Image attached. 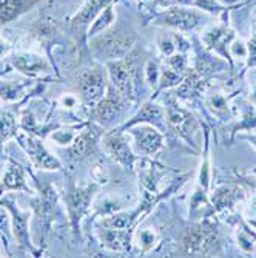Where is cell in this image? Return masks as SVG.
I'll use <instances>...</instances> for the list:
<instances>
[{"label":"cell","mask_w":256,"mask_h":258,"mask_svg":"<svg viewBox=\"0 0 256 258\" xmlns=\"http://www.w3.org/2000/svg\"><path fill=\"white\" fill-rule=\"evenodd\" d=\"M156 240H157L156 233L150 229H144V230L139 232V244L142 246L144 250H150L154 246Z\"/></svg>","instance_id":"28"},{"label":"cell","mask_w":256,"mask_h":258,"mask_svg":"<svg viewBox=\"0 0 256 258\" xmlns=\"http://www.w3.org/2000/svg\"><path fill=\"white\" fill-rule=\"evenodd\" d=\"M98 237L102 246L111 249V250H119L127 247L128 243V229H116V227H105L99 229Z\"/></svg>","instance_id":"18"},{"label":"cell","mask_w":256,"mask_h":258,"mask_svg":"<svg viewBox=\"0 0 256 258\" xmlns=\"http://www.w3.org/2000/svg\"><path fill=\"white\" fill-rule=\"evenodd\" d=\"M60 102H62V105L65 107V108H73V107H76L77 105V98L76 96H71V95H66V96H63L62 99H60Z\"/></svg>","instance_id":"32"},{"label":"cell","mask_w":256,"mask_h":258,"mask_svg":"<svg viewBox=\"0 0 256 258\" xmlns=\"http://www.w3.org/2000/svg\"><path fill=\"white\" fill-rule=\"evenodd\" d=\"M113 20H114V11H113V7L108 5L95 20H93V25H90L87 36L91 39V37H95V36L104 33L113 23Z\"/></svg>","instance_id":"23"},{"label":"cell","mask_w":256,"mask_h":258,"mask_svg":"<svg viewBox=\"0 0 256 258\" xmlns=\"http://www.w3.org/2000/svg\"><path fill=\"white\" fill-rule=\"evenodd\" d=\"M39 2L40 0H0V25L16 20Z\"/></svg>","instance_id":"17"},{"label":"cell","mask_w":256,"mask_h":258,"mask_svg":"<svg viewBox=\"0 0 256 258\" xmlns=\"http://www.w3.org/2000/svg\"><path fill=\"white\" fill-rule=\"evenodd\" d=\"M108 76L114 88L124 96L125 101L134 99V82H133V63L131 59H116L107 62Z\"/></svg>","instance_id":"6"},{"label":"cell","mask_w":256,"mask_h":258,"mask_svg":"<svg viewBox=\"0 0 256 258\" xmlns=\"http://www.w3.org/2000/svg\"><path fill=\"white\" fill-rule=\"evenodd\" d=\"M244 197L242 190H239L238 187H233V185H222L219 189L215 192V195L212 197V201L215 204V209L216 210H225V209H230L233 207V204L241 200Z\"/></svg>","instance_id":"20"},{"label":"cell","mask_w":256,"mask_h":258,"mask_svg":"<svg viewBox=\"0 0 256 258\" xmlns=\"http://www.w3.org/2000/svg\"><path fill=\"white\" fill-rule=\"evenodd\" d=\"M17 121L13 111L0 110V155H2L4 146L7 141L17 136Z\"/></svg>","instance_id":"21"},{"label":"cell","mask_w":256,"mask_h":258,"mask_svg":"<svg viewBox=\"0 0 256 258\" xmlns=\"http://www.w3.org/2000/svg\"><path fill=\"white\" fill-rule=\"evenodd\" d=\"M99 130L88 127L85 128L82 133H79L76 136V139L73 141V144L68 149V158L69 161H79L80 158H85L93 149H95V144L99 138Z\"/></svg>","instance_id":"14"},{"label":"cell","mask_w":256,"mask_h":258,"mask_svg":"<svg viewBox=\"0 0 256 258\" xmlns=\"http://www.w3.org/2000/svg\"><path fill=\"white\" fill-rule=\"evenodd\" d=\"M79 133L76 130H53L51 139L59 146H71Z\"/></svg>","instance_id":"24"},{"label":"cell","mask_w":256,"mask_h":258,"mask_svg":"<svg viewBox=\"0 0 256 258\" xmlns=\"http://www.w3.org/2000/svg\"><path fill=\"white\" fill-rule=\"evenodd\" d=\"M159 78H160V73H159V67L156 62L153 60H148L147 65H145V79L150 85L156 87L157 82H159Z\"/></svg>","instance_id":"29"},{"label":"cell","mask_w":256,"mask_h":258,"mask_svg":"<svg viewBox=\"0 0 256 258\" xmlns=\"http://www.w3.org/2000/svg\"><path fill=\"white\" fill-rule=\"evenodd\" d=\"M207 104L215 111H227L228 110L227 99L222 96V93H213V95H210L207 99Z\"/></svg>","instance_id":"27"},{"label":"cell","mask_w":256,"mask_h":258,"mask_svg":"<svg viewBox=\"0 0 256 258\" xmlns=\"http://www.w3.org/2000/svg\"><path fill=\"white\" fill-rule=\"evenodd\" d=\"M227 2H236V0H227Z\"/></svg>","instance_id":"37"},{"label":"cell","mask_w":256,"mask_h":258,"mask_svg":"<svg viewBox=\"0 0 256 258\" xmlns=\"http://www.w3.org/2000/svg\"><path fill=\"white\" fill-rule=\"evenodd\" d=\"M256 241V233L248 230V229H241L238 230V244L245 250L251 252L253 250V243Z\"/></svg>","instance_id":"25"},{"label":"cell","mask_w":256,"mask_h":258,"mask_svg":"<svg viewBox=\"0 0 256 258\" xmlns=\"http://www.w3.org/2000/svg\"><path fill=\"white\" fill-rule=\"evenodd\" d=\"M31 82H14V81H0V99L4 102H16L23 96L25 88Z\"/></svg>","instance_id":"22"},{"label":"cell","mask_w":256,"mask_h":258,"mask_svg":"<svg viewBox=\"0 0 256 258\" xmlns=\"http://www.w3.org/2000/svg\"><path fill=\"white\" fill-rule=\"evenodd\" d=\"M10 190H23V192H31L30 185L27 184V176H25V169L16 161H10L8 170L4 175L2 184H0V195L4 192Z\"/></svg>","instance_id":"15"},{"label":"cell","mask_w":256,"mask_h":258,"mask_svg":"<svg viewBox=\"0 0 256 258\" xmlns=\"http://www.w3.org/2000/svg\"><path fill=\"white\" fill-rule=\"evenodd\" d=\"M184 249L190 255H210L216 253V246L219 244L218 230L213 223L205 220L187 229L182 240Z\"/></svg>","instance_id":"2"},{"label":"cell","mask_w":256,"mask_h":258,"mask_svg":"<svg viewBox=\"0 0 256 258\" xmlns=\"http://www.w3.org/2000/svg\"><path fill=\"white\" fill-rule=\"evenodd\" d=\"M122 105L124 96L111 84L110 87H107V95L93 107L91 114L99 124H107L116 118V114L122 110Z\"/></svg>","instance_id":"10"},{"label":"cell","mask_w":256,"mask_h":258,"mask_svg":"<svg viewBox=\"0 0 256 258\" xmlns=\"http://www.w3.org/2000/svg\"><path fill=\"white\" fill-rule=\"evenodd\" d=\"M131 135L134 138L136 149L148 156L156 155L162 149V144H164V138H162V135L156 128H153V125L134 127Z\"/></svg>","instance_id":"12"},{"label":"cell","mask_w":256,"mask_h":258,"mask_svg":"<svg viewBox=\"0 0 256 258\" xmlns=\"http://www.w3.org/2000/svg\"><path fill=\"white\" fill-rule=\"evenodd\" d=\"M10 50H11V45L5 39L0 37V57H4L5 54H8Z\"/></svg>","instance_id":"33"},{"label":"cell","mask_w":256,"mask_h":258,"mask_svg":"<svg viewBox=\"0 0 256 258\" xmlns=\"http://www.w3.org/2000/svg\"><path fill=\"white\" fill-rule=\"evenodd\" d=\"M11 227V218L8 217L5 207H0V232H5V235L10 232Z\"/></svg>","instance_id":"30"},{"label":"cell","mask_w":256,"mask_h":258,"mask_svg":"<svg viewBox=\"0 0 256 258\" xmlns=\"http://www.w3.org/2000/svg\"><path fill=\"white\" fill-rule=\"evenodd\" d=\"M16 138L19 141V146L25 150V153L31 158V161L39 169H43V170H60L62 169L60 161L46 150V147L43 146L39 136L20 130V132H17Z\"/></svg>","instance_id":"4"},{"label":"cell","mask_w":256,"mask_h":258,"mask_svg":"<svg viewBox=\"0 0 256 258\" xmlns=\"http://www.w3.org/2000/svg\"><path fill=\"white\" fill-rule=\"evenodd\" d=\"M247 54H248V67H254L256 65V37L250 39L248 45H247Z\"/></svg>","instance_id":"31"},{"label":"cell","mask_w":256,"mask_h":258,"mask_svg":"<svg viewBox=\"0 0 256 258\" xmlns=\"http://www.w3.org/2000/svg\"><path fill=\"white\" fill-rule=\"evenodd\" d=\"M165 116L170 127L184 139H187L189 143H192V133L195 132V119L193 116L178 105L172 96L167 98L165 101ZM193 144V143H192Z\"/></svg>","instance_id":"8"},{"label":"cell","mask_w":256,"mask_h":258,"mask_svg":"<svg viewBox=\"0 0 256 258\" xmlns=\"http://www.w3.org/2000/svg\"><path fill=\"white\" fill-rule=\"evenodd\" d=\"M0 206H4L5 209L10 210L11 214V227H13V233L19 243L20 247H23L25 250L31 252L33 255H39V250L34 249V246L31 244V237H30V230H28V221H30V212H22L20 209H17L13 203V200L8 198H2L0 200Z\"/></svg>","instance_id":"7"},{"label":"cell","mask_w":256,"mask_h":258,"mask_svg":"<svg viewBox=\"0 0 256 258\" xmlns=\"http://www.w3.org/2000/svg\"><path fill=\"white\" fill-rule=\"evenodd\" d=\"M102 147L116 162L122 164L124 167L133 169L134 162L137 161V158L133 155L130 146L127 143L125 136L121 132L116 133V130H114V132H110V133L104 135Z\"/></svg>","instance_id":"9"},{"label":"cell","mask_w":256,"mask_h":258,"mask_svg":"<svg viewBox=\"0 0 256 258\" xmlns=\"http://www.w3.org/2000/svg\"><path fill=\"white\" fill-rule=\"evenodd\" d=\"M160 19H162V23H165V25L179 28L182 31H187V30H192L199 22V14L196 11L173 7L172 10L162 14Z\"/></svg>","instance_id":"13"},{"label":"cell","mask_w":256,"mask_h":258,"mask_svg":"<svg viewBox=\"0 0 256 258\" xmlns=\"http://www.w3.org/2000/svg\"><path fill=\"white\" fill-rule=\"evenodd\" d=\"M11 65L28 78H40L51 73V65L43 56L34 53H19L11 57Z\"/></svg>","instance_id":"11"},{"label":"cell","mask_w":256,"mask_h":258,"mask_svg":"<svg viewBox=\"0 0 256 258\" xmlns=\"http://www.w3.org/2000/svg\"><path fill=\"white\" fill-rule=\"evenodd\" d=\"M80 99L87 107H95L107 93V81L101 68L87 70L79 79Z\"/></svg>","instance_id":"5"},{"label":"cell","mask_w":256,"mask_h":258,"mask_svg":"<svg viewBox=\"0 0 256 258\" xmlns=\"http://www.w3.org/2000/svg\"><path fill=\"white\" fill-rule=\"evenodd\" d=\"M98 184H85V185H76L74 182L69 184L68 192H66V210H68V218L71 223L74 235H77L79 232V224L82 217L88 212L90 204L93 201Z\"/></svg>","instance_id":"3"},{"label":"cell","mask_w":256,"mask_h":258,"mask_svg":"<svg viewBox=\"0 0 256 258\" xmlns=\"http://www.w3.org/2000/svg\"><path fill=\"white\" fill-rule=\"evenodd\" d=\"M248 138V141H250V143L256 147V136H247Z\"/></svg>","instance_id":"36"},{"label":"cell","mask_w":256,"mask_h":258,"mask_svg":"<svg viewBox=\"0 0 256 258\" xmlns=\"http://www.w3.org/2000/svg\"><path fill=\"white\" fill-rule=\"evenodd\" d=\"M162 5H178V4H190V0H159Z\"/></svg>","instance_id":"34"},{"label":"cell","mask_w":256,"mask_h":258,"mask_svg":"<svg viewBox=\"0 0 256 258\" xmlns=\"http://www.w3.org/2000/svg\"><path fill=\"white\" fill-rule=\"evenodd\" d=\"M91 51L96 57L108 60L124 59L134 43V36L127 30L110 31L105 34H98L91 37Z\"/></svg>","instance_id":"1"},{"label":"cell","mask_w":256,"mask_h":258,"mask_svg":"<svg viewBox=\"0 0 256 258\" xmlns=\"http://www.w3.org/2000/svg\"><path fill=\"white\" fill-rule=\"evenodd\" d=\"M167 67L172 68L173 72H176V73H179V75L184 76L185 70H187V57H185L182 53L173 54V56H170V57L167 59Z\"/></svg>","instance_id":"26"},{"label":"cell","mask_w":256,"mask_h":258,"mask_svg":"<svg viewBox=\"0 0 256 258\" xmlns=\"http://www.w3.org/2000/svg\"><path fill=\"white\" fill-rule=\"evenodd\" d=\"M162 119H164V111L162 108L156 104H151V102H147L141 107L139 113L134 116L131 121H128L122 128H128V127H133L139 122H148L151 125H157V127H162Z\"/></svg>","instance_id":"19"},{"label":"cell","mask_w":256,"mask_h":258,"mask_svg":"<svg viewBox=\"0 0 256 258\" xmlns=\"http://www.w3.org/2000/svg\"><path fill=\"white\" fill-rule=\"evenodd\" d=\"M250 210H251V214L256 217V197H253V200L250 201Z\"/></svg>","instance_id":"35"},{"label":"cell","mask_w":256,"mask_h":258,"mask_svg":"<svg viewBox=\"0 0 256 258\" xmlns=\"http://www.w3.org/2000/svg\"><path fill=\"white\" fill-rule=\"evenodd\" d=\"M110 2L111 0H87V2L83 4V7L71 19L73 28L79 30V28L90 25V23L110 5Z\"/></svg>","instance_id":"16"}]
</instances>
